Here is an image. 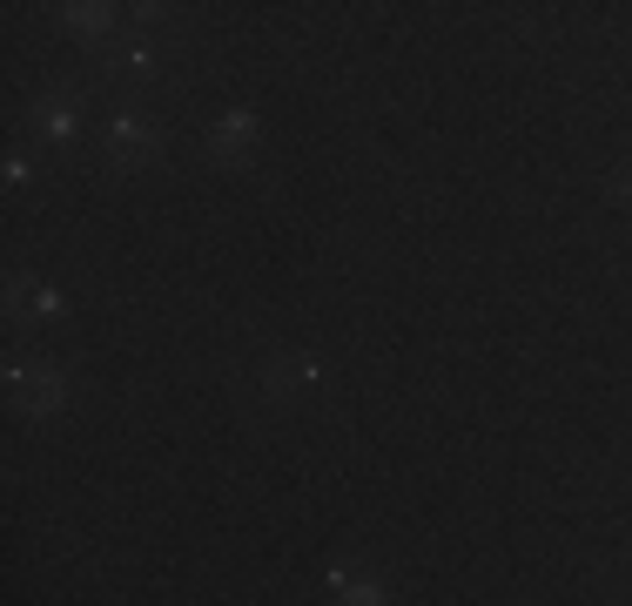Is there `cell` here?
<instances>
[{
  "instance_id": "cell-1",
  "label": "cell",
  "mask_w": 632,
  "mask_h": 606,
  "mask_svg": "<svg viewBox=\"0 0 632 606\" xmlns=\"http://www.w3.org/2000/svg\"><path fill=\"white\" fill-rule=\"evenodd\" d=\"M155 142H162V135H155L142 115H115V122H108V148H115L122 162H135V155H155Z\"/></svg>"
},
{
  "instance_id": "cell-2",
  "label": "cell",
  "mask_w": 632,
  "mask_h": 606,
  "mask_svg": "<svg viewBox=\"0 0 632 606\" xmlns=\"http://www.w3.org/2000/svg\"><path fill=\"white\" fill-rule=\"evenodd\" d=\"M34 129H41V135H54V142H68V135L81 129L74 95H41V102H34Z\"/></svg>"
},
{
  "instance_id": "cell-3",
  "label": "cell",
  "mask_w": 632,
  "mask_h": 606,
  "mask_svg": "<svg viewBox=\"0 0 632 606\" xmlns=\"http://www.w3.org/2000/svg\"><path fill=\"white\" fill-rule=\"evenodd\" d=\"M619 196H625V203H632V168H619Z\"/></svg>"
}]
</instances>
